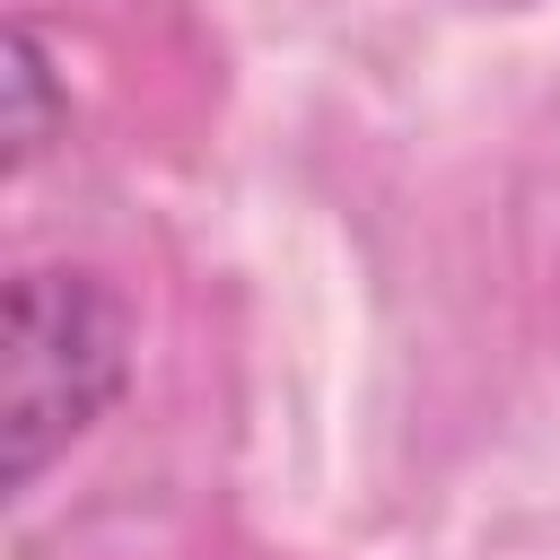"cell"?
<instances>
[{
  "label": "cell",
  "mask_w": 560,
  "mask_h": 560,
  "mask_svg": "<svg viewBox=\"0 0 560 560\" xmlns=\"http://www.w3.org/2000/svg\"><path fill=\"white\" fill-rule=\"evenodd\" d=\"M122 368L131 324L96 271H18L0 332V481L26 490L122 394Z\"/></svg>",
  "instance_id": "1"
},
{
  "label": "cell",
  "mask_w": 560,
  "mask_h": 560,
  "mask_svg": "<svg viewBox=\"0 0 560 560\" xmlns=\"http://www.w3.org/2000/svg\"><path fill=\"white\" fill-rule=\"evenodd\" d=\"M0 88H9V122H0V140H9V166H26V158L52 140V70H44V52H35L26 26L9 35V70H0Z\"/></svg>",
  "instance_id": "2"
}]
</instances>
